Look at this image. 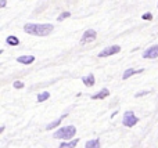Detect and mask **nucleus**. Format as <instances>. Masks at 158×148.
<instances>
[{"mask_svg":"<svg viewBox=\"0 0 158 148\" xmlns=\"http://www.w3.org/2000/svg\"><path fill=\"white\" fill-rule=\"evenodd\" d=\"M108 94H110L108 89H103V90L98 91L97 94L92 96V98H93V100H103V98H106V97H108Z\"/></svg>","mask_w":158,"mask_h":148,"instance_id":"nucleus-8","label":"nucleus"},{"mask_svg":"<svg viewBox=\"0 0 158 148\" xmlns=\"http://www.w3.org/2000/svg\"><path fill=\"white\" fill-rule=\"evenodd\" d=\"M96 32L93 29H87L86 32L83 33V38H82V43H87V42H93L96 39Z\"/></svg>","mask_w":158,"mask_h":148,"instance_id":"nucleus-6","label":"nucleus"},{"mask_svg":"<svg viewBox=\"0 0 158 148\" xmlns=\"http://www.w3.org/2000/svg\"><path fill=\"white\" fill-rule=\"evenodd\" d=\"M68 17H71V13H68V11H64V13L61 14L60 17H58V21H63V19L68 18Z\"/></svg>","mask_w":158,"mask_h":148,"instance_id":"nucleus-16","label":"nucleus"},{"mask_svg":"<svg viewBox=\"0 0 158 148\" xmlns=\"http://www.w3.org/2000/svg\"><path fill=\"white\" fill-rule=\"evenodd\" d=\"M122 122H123V125H125L126 127H132V126H135V125L139 122V119L135 116V114L132 112V111H126L125 115H123Z\"/></svg>","mask_w":158,"mask_h":148,"instance_id":"nucleus-3","label":"nucleus"},{"mask_svg":"<svg viewBox=\"0 0 158 148\" xmlns=\"http://www.w3.org/2000/svg\"><path fill=\"white\" fill-rule=\"evenodd\" d=\"M49 97H50V94L47 93V91H43V93H40V94L38 96V101H39V102H43V101H46Z\"/></svg>","mask_w":158,"mask_h":148,"instance_id":"nucleus-15","label":"nucleus"},{"mask_svg":"<svg viewBox=\"0 0 158 148\" xmlns=\"http://www.w3.org/2000/svg\"><path fill=\"white\" fill-rule=\"evenodd\" d=\"M82 80H83L85 86H87V87H92V86L94 85V76H93V74H89L87 76H85Z\"/></svg>","mask_w":158,"mask_h":148,"instance_id":"nucleus-9","label":"nucleus"},{"mask_svg":"<svg viewBox=\"0 0 158 148\" xmlns=\"http://www.w3.org/2000/svg\"><path fill=\"white\" fill-rule=\"evenodd\" d=\"M6 42H7V44H10V46H17V44L19 43V40L15 36H8V38L6 39Z\"/></svg>","mask_w":158,"mask_h":148,"instance_id":"nucleus-14","label":"nucleus"},{"mask_svg":"<svg viewBox=\"0 0 158 148\" xmlns=\"http://www.w3.org/2000/svg\"><path fill=\"white\" fill-rule=\"evenodd\" d=\"M140 72H143V69H139V71H135V69H126L122 78H123V79H129V76H132V75H136V74H140Z\"/></svg>","mask_w":158,"mask_h":148,"instance_id":"nucleus-11","label":"nucleus"},{"mask_svg":"<svg viewBox=\"0 0 158 148\" xmlns=\"http://www.w3.org/2000/svg\"><path fill=\"white\" fill-rule=\"evenodd\" d=\"M142 18H143V19H151V18H153V15H151L150 13H147V14H144Z\"/></svg>","mask_w":158,"mask_h":148,"instance_id":"nucleus-18","label":"nucleus"},{"mask_svg":"<svg viewBox=\"0 0 158 148\" xmlns=\"http://www.w3.org/2000/svg\"><path fill=\"white\" fill-rule=\"evenodd\" d=\"M65 116H67V114H64V115H63V116H61V118H58V119H57V121H54V122H52V123H50V125H47V127H46V129H47V130H52V129H53V127L58 126V125H60V123H61V121H63V119H64V118H65Z\"/></svg>","mask_w":158,"mask_h":148,"instance_id":"nucleus-12","label":"nucleus"},{"mask_svg":"<svg viewBox=\"0 0 158 148\" xmlns=\"http://www.w3.org/2000/svg\"><path fill=\"white\" fill-rule=\"evenodd\" d=\"M119 51H121L119 46H108V47H106L100 54H98V57H101V58L110 57V55H114V54H117V53H119Z\"/></svg>","mask_w":158,"mask_h":148,"instance_id":"nucleus-4","label":"nucleus"},{"mask_svg":"<svg viewBox=\"0 0 158 148\" xmlns=\"http://www.w3.org/2000/svg\"><path fill=\"white\" fill-rule=\"evenodd\" d=\"M85 148H100V141L97 140V138H94V140H90L86 143V147Z\"/></svg>","mask_w":158,"mask_h":148,"instance_id":"nucleus-13","label":"nucleus"},{"mask_svg":"<svg viewBox=\"0 0 158 148\" xmlns=\"http://www.w3.org/2000/svg\"><path fill=\"white\" fill-rule=\"evenodd\" d=\"M78 141L79 140H72V141H67V143H63V144H60V147L58 148H75L78 146Z\"/></svg>","mask_w":158,"mask_h":148,"instance_id":"nucleus-10","label":"nucleus"},{"mask_svg":"<svg viewBox=\"0 0 158 148\" xmlns=\"http://www.w3.org/2000/svg\"><path fill=\"white\" fill-rule=\"evenodd\" d=\"M14 87H15V89H22V87H24V83L17 80V82H14Z\"/></svg>","mask_w":158,"mask_h":148,"instance_id":"nucleus-17","label":"nucleus"},{"mask_svg":"<svg viewBox=\"0 0 158 148\" xmlns=\"http://www.w3.org/2000/svg\"><path fill=\"white\" fill-rule=\"evenodd\" d=\"M77 134V129L74 126H65L61 127L60 130L54 133V138H63V140H69Z\"/></svg>","mask_w":158,"mask_h":148,"instance_id":"nucleus-2","label":"nucleus"},{"mask_svg":"<svg viewBox=\"0 0 158 148\" xmlns=\"http://www.w3.org/2000/svg\"><path fill=\"white\" fill-rule=\"evenodd\" d=\"M6 6V0H2V3H0V7H4Z\"/></svg>","mask_w":158,"mask_h":148,"instance_id":"nucleus-19","label":"nucleus"},{"mask_svg":"<svg viewBox=\"0 0 158 148\" xmlns=\"http://www.w3.org/2000/svg\"><path fill=\"white\" fill-rule=\"evenodd\" d=\"M54 25L52 24H27L24 26V30L29 35L35 36H47L53 32Z\"/></svg>","mask_w":158,"mask_h":148,"instance_id":"nucleus-1","label":"nucleus"},{"mask_svg":"<svg viewBox=\"0 0 158 148\" xmlns=\"http://www.w3.org/2000/svg\"><path fill=\"white\" fill-rule=\"evenodd\" d=\"M17 61H18V62H21V64L28 65V64H32L33 61H35V57H33V55H22V57L17 58Z\"/></svg>","mask_w":158,"mask_h":148,"instance_id":"nucleus-7","label":"nucleus"},{"mask_svg":"<svg viewBox=\"0 0 158 148\" xmlns=\"http://www.w3.org/2000/svg\"><path fill=\"white\" fill-rule=\"evenodd\" d=\"M143 57L144 58H156V57H158V44L151 46L150 49L146 50L144 54H143Z\"/></svg>","mask_w":158,"mask_h":148,"instance_id":"nucleus-5","label":"nucleus"}]
</instances>
